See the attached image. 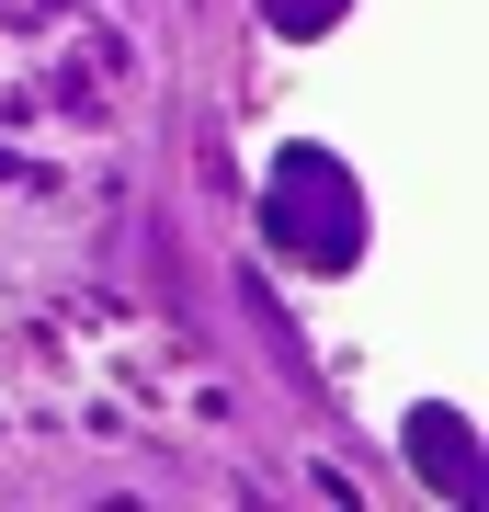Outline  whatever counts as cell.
I'll return each mask as SVG.
<instances>
[{"label": "cell", "instance_id": "obj_1", "mask_svg": "<svg viewBox=\"0 0 489 512\" xmlns=\"http://www.w3.org/2000/svg\"><path fill=\"white\" fill-rule=\"evenodd\" d=\"M319 12H342V0H273V23H319Z\"/></svg>", "mask_w": 489, "mask_h": 512}]
</instances>
